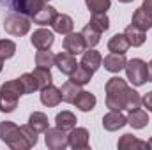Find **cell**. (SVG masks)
<instances>
[{
    "label": "cell",
    "instance_id": "22",
    "mask_svg": "<svg viewBox=\"0 0 152 150\" xmlns=\"http://www.w3.org/2000/svg\"><path fill=\"white\" fill-rule=\"evenodd\" d=\"M76 122H78V120H76V115L73 111H67V110L57 113V117H55V125H57L58 129L66 131V133H69L71 129H75Z\"/></svg>",
    "mask_w": 152,
    "mask_h": 150
},
{
    "label": "cell",
    "instance_id": "10",
    "mask_svg": "<svg viewBox=\"0 0 152 150\" xmlns=\"http://www.w3.org/2000/svg\"><path fill=\"white\" fill-rule=\"evenodd\" d=\"M55 66H57V69H58L62 74L69 76L76 67H78V62H76L75 55H71V53H67V51H60V53L55 55Z\"/></svg>",
    "mask_w": 152,
    "mask_h": 150
},
{
    "label": "cell",
    "instance_id": "9",
    "mask_svg": "<svg viewBox=\"0 0 152 150\" xmlns=\"http://www.w3.org/2000/svg\"><path fill=\"white\" fill-rule=\"evenodd\" d=\"M30 42H32V46L36 50H50L53 46V42H55V36L48 28H39L32 34Z\"/></svg>",
    "mask_w": 152,
    "mask_h": 150
},
{
    "label": "cell",
    "instance_id": "24",
    "mask_svg": "<svg viewBox=\"0 0 152 150\" xmlns=\"http://www.w3.org/2000/svg\"><path fill=\"white\" fill-rule=\"evenodd\" d=\"M129 48L131 46H129L127 37L124 34H115L113 37L108 41V51H112V53H122V55H126Z\"/></svg>",
    "mask_w": 152,
    "mask_h": 150
},
{
    "label": "cell",
    "instance_id": "1",
    "mask_svg": "<svg viewBox=\"0 0 152 150\" xmlns=\"http://www.w3.org/2000/svg\"><path fill=\"white\" fill-rule=\"evenodd\" d=\"M21 95H25V92H23V87L20 83V78L2 83V87H0V111L12 113L18 108V101Z\"/></svg>",
    "mask_w": 152,
    "mask_h": 150
},
{
    "label": "cell",
    "instance_id": "14",
    "mask_svg": "<svg viewBox=\"0 0 152 150\" xmlns=\"http://www.w3.org/2000/svg\"><path fill=\"white\" fill-rule=\"evenodd\" d=\"M80 64H83L85 67H88L92 73H96L101 66H103V55L97 51V50H94V48H87L83 53H81V62Z\"/></svg>",
    "mask_w": 152,
    "mask_h": 150
},
{
    "label": "cell",
    "instance_id": "41",
    "mask_svg": "<svg viewBox=\"0 0 152 150\" xmlns=\"http://www.w3.org/2000/svg\"><path fill=\"white\" fill-rule=\"evenodd\" d=\"M147 145H149V149H152V138L149 140V141H147Z\"/></svg>",
    "mask_w": 152,
    "mask_h": 150
},
{
    "label": "cell",
    "instance_id": "37",
    "mask_svg": "<svg viewBox=\"0 0 152 150\" xmlns=\"http://www.w3.org/2000/svg\"><path fill=\"white\" fill-rule=\"evenodd\" d=\"M142 104L147 108V111H152V90L147 92V94L142 97Z\"/></svg>",
    "mask_w": 152,
    "mask_h": 150
},
{
    "label": "cell",
    "instance_id": "19",
    "mask_svg": "<svg viewBox=\"0 0 152 150\" xmlns=\"http://www.w3.org/2000/svg\"><path fill=\"white\" fill-rule=\"evenodd\" d=\"M53 30L57 32V34H60V36H67V34H71L73 32V28H75V21H73V18L69 16V14H57V18H55V21H53Z\"/></svg>",
    "mask_w": 152,
    "mask_h": 150
},
{
    "label": "cell",
    "instance_id": "5",
    "mask_svg": "<svg viewBox=\"0 0 152 150\" xmlns=\"http://www.w3.org/2000/svg\"><path fill=\"white\" fill-rule=\"evenodd\" d=\"M44 143H46L48 149H51V150H64L69 147L66 131L58 129L57 125L55 127H48L44 131Z\"/></svg>",
    "mask_w": 152,
    "mask_h": 150
},
{
    "label": "cell",
    "instance_id": "34",
    "mask_svg": "<svg viewBox=\"0 0 152 150\" xmlns=\"http://www.w3.org/2000/svg\"><path fill=\"white\" fill-rule=\"evenodd\" d=\"M142 108V95L134 88H127V97H126V110H136Z\"/></svg>",
    "mask_w": 152,
    "mask_h": 150
},
{
    "label": "cell",
    "instance_id": "26",
    "mask_svg": "<svg viewBox=\"0 0 152 150\" xmlns=\"http://www.w3.org/2000/svg\"><path fill=\"white\" fill-rule=\"evenodd\" d=\"M32 76H34V79H36V83H37V90L46 88V87L51 85V81H53L51 71H50L48 67H36V69L32 71Z\"/></svg>",
    "mask_w": 152,
    "mask_h": 150
},
{
    "label": "cell",
    "instance_id": "11",
    "mask_svg": "<svg viewBox=\"0 0 152 150\" xmlns=\"http://www.w3.org/2000/svg\"><path fill=\"white\" fill-rule=\"evenodd\" d=\"M127 60H126V55L122 53H108L104 58H103V67L108 71V73H113V74H118L120 71H124Z\"/></svg>",
    "mask_w": 152,
    "mask_h": 150
},
{
    "label": "cell",
    "instance_id": "23",
    "mask_svg": "<svg viewBox=\"0 0 152 150\" xmlns=\"http://www.w3.org/2000/svg\"><path fill=\"white\" fill-rule=\"evenodd\" d=\"M92 74H94V73H92L88 67H85L83 64H78V67L69 74V79H71L73 83H76V85L83 87V85H87V83L92 79Z\"/></svg>",
    "mask_w": 152,
    "mask_h": 150
},
{
    "label": "cell",
    "instance_id": "36",
    "mask_svg": "<svg viewBox=\"0 0 152 150\" xmlns=\"http://www.w3.org/2000/svg\"><path fill=\"white\" fill-rule=\"evenodd\" d=\"M20 129H21V133H23V136H25V140L28 141V145H30V149L32 147H36L39 141V133L30 125V124H25V125H20Z\"/></svg>",
    "mask_w": 152,
    "mask_h": 150
},
{
    "label": "cell",
    "instance_id": "2",
    "mask_svg": "<svg viewBox=\"0 0 152 150\" xmlns=\"http://www.w3.org/2000/svg\"><path fill=\"white\" fill-rule=\"evenodd\" d=\"M0 141H4L9 149L12 150H28L30 145L25 140L21 129L11 122V120H4L0 122Z\"/></svg>",
    "mask_w": 152,
    "mask_h": 150
},
{
    "label": "cell",
    "instance_id": "30",
    "mask_svg": "<svg viewBox=\"0 0 152 150\" xmlns=\"http://www.w3.org/2000/svg\"><path fill=\"white\" fill-rule=\"evenodd\" d=\"M88 23H90L96 30H99L101 34L106 32V30L110 28V18H108L106 12H96V14H92Z\"/></svg>",
    "mask_w": 152,
    "mask_h": 150
},
{
    "label": "cell",
    "instance_id": "27",
    "mask_svg": "<svg viewBox=\"0 0 152 150\" xmlns=\"http://www.w3.org/2000/svg\"><path fill=\"white\" fill-rule=\"evenodd\" d=\"M81 36H83V39H85L87 48H96V46L99 44V41H101V32L96 30L90 23L85 25V27L81 28Z\"/></svg>",
    "mask_w": 152,
    "mask_h": 150
},
{
    "label": "cell",
    "instance_id": "17",
    "mask_svg": "<svg viewBox=\"0 0 152 150\" xmlns=\"http://www.w3.org/2000/svg\"><path fill=\"white\" fill-rule=\"evenodd\" d=\"M73 104H75L80 111L87 113V111H92V110L96 108L97 99H96V95H94V94H90V92H87V90H81V92L76 95V99H75V103H73Z\"/></svg>",
    "mask_w": 152,
    "mask_h": 150
},
{
    "label": "cell",
    "instance_id": "15",
    "mask_svg": "<svg viewBox=\"0 0 152 150\" xmlns=\"http://www.w3.org/2000/svg\"><path fill=\"white\" fill-rule=\"evenodd\" d=\"M57 14H58L57 9H55L53 5H48V4H46L37 14L32 18V21H34L36 25H39V27H50V25H53Z\"/></svg>",
    "mask_w": 152,
    "mask_h": 150
},
{
    "label": "cell",
    "instance_id": "28",
    "mask_svg": "<svg viewBox=\"0 0 152 150\" xmlns=\"http://www.w3.org/2000/svg\"><path fill=\"white\" fill-rule=\"evenodd\" d=\"M127 81L126 79H122L120 76H112L108 81H106V85H104V90H106V94H122V92H126L127 90Z\"/></svg>",
    "mask_w": 152,
    "mask_h": 150
},
{
    "label": "cell",
    "instance_id": "25",
    "mask_svg": "<svg viewBox=\"0 0 152 150\" xmlns=\"http://www.w3.org/2000/svg\"><path fill=\"white\" fill-rule=\"evenodd\" d=\"M81 92V87L80 85H76L73 83L71 79H67L62 87H60V94H62V101L64 103H69V104H73L76 99V95Z\"/></svg>",
    "mask_w": 152,
    "mask_h": 150
},
{
    "label": "cell",
    "instance_id": "35",
    "mask_svg": "<svg viewBox=\"0 0 152 150\" xmlns=\"http://www.w3.org/2000/svg\"><path fill=\"white\" fill-rule=\"evenodd\" d=\"M20 83H21V87H23L25 95H27V94H34V92L37 90V83H36L32 73H23V74L20 76Z\"/></svg>",
    "mask_w": 152,
    "mask_h": 150
},
{
    "label": "cell",
    "instance_id": "39",
    "mask_svg": "<svg viewBox=\"0 0 152 150\" xmlns=\"http://www.w3.org/2000/svg\"><path fill=\"white\" fill-rule=\"evenodd\" d=\"M149 81L152 83V60L149 62Z\"/></svg>",
    "mask_w": 152,
    "mask_h": 150
},
{
    "label": "cell",
    "instance_id": "3",
    "mask_svg": "<svg viewBox=\"0 0 152 150\" xmlns=\"http://www.w3.org/2000/svg\"><path fill=\"white\" fill-rule=\"evenodd\" d=\"M30 27H32V21L28 20V16L21 14V12H11L5 16L4 20V30L12 36V37H23L30 32Z\"/></svg>",
    "mask_w": 152,
    "mask_h": 150
},
{
    "label": "cell",
    "instance_id": "40",
    "mask_svg": "<svg viewBox=\"0 0 152 150\" xmlns=\"http://www.w3.org/2000/svg\"><path fill=\"white\" fill-rule=\"evenodd\" d=\"M2 69H4V60L0 58V73H2Z\"/></svg>",
    "mask_w": 152,
    "mask_h": 150
},
{
    "label": "cell",
    "instance_id": "42",
    "mask_svg": "<svg viewBox=\"0 0 152 150\" xmlns=\"http://www.w3.org/2000/svg\"><path fill=\"white\" fill-rule=\"evenodd\" d=\"M118 2H122V4H129V2H133V0H118Z\"/></svg>",
    "mask_w": 152,
    "mask_h": 150
},
{
    "label": "cell",
    "instance_id": "31",
    "mask_svg": "<svg viewBox=\"0 0 152 150\" xmlns=\"http://www.w3.org/2000/svg\"><path fill=\"white\" fill-rule=\"evenodd\" d=\"M36 66L51 69V66H55V55L50 50H37V53H36Z\"/></svg>",
    "mask_w": 152,
    "mask_h": 150
},
{
    "label": "cell",
    "instance_id": "29",
    "mask_svg": "<svg viewBox=\"0 0 152 150\" xmlns=\"http://www.w3.org/2000/svg\"><path fill=\"white\" fill-rule=\"evenodd\" d=\"M28 124L37 131L39 134L44 133L48 127H50V122H48V117L44 115L42 111H34L30 117H28Z\"/></svg>",
    "mask_w": 152,
    "mask_h": 150
},
{
    "label": "cell",
    "instance_id": "6",
    "mask_svg": "<svg viewBox=\"0 0 152 150\" xmlns=\"http://www.w3.org/2000/svg\"><path fill=\"white\" fill-rule=\"evenodd\" d=\"M67 143L73 150H85L90 147V134L85 127H75L67 134Z\"/></svg>",
    "mask_w": 152,
    "mask_h": 150
},
{
    "label": "cell",
    "instance_id": "8",
    "mask_svg": "<svg viewBox=\"0 0 152 150\" xmlns=\"http://www.w3.org/2000/svg\"><path fill=\"white\" fill-rule=\"evenodd\" d=\"M62 48H64V51H67V53H71V55H81L85 50H87V44H85V39L81 36V32L80 34H75V32H71V34H67L64 41H62Z\"/></svg>",
    "mask_w": 152,
    "mask_h": 150
},
{
    "label": "cell",
    "instance_id": "4",
    "mask_svg": "<svg viewBox=\"0 0 152 150\" xmlns=\"http://www.w3.org/2000/svg\"><path fill=\"white\" fill-rule=\"evenodd\" d=\"M124 71H126V76H127V81L133 87H142L149 81V64L142 58L127 60Z\"/></svg>",
    "mask_w": 152,
    "mask_h": 150
},
{
    "label": "cell",
    "instance_id": "18",
    "mask_svg": "<svg viewBox=\"0 0 152 150\" xmlns=\"http://www.w3.org/2000/svg\"><path fill=\"white\" fill-rule=\"evenodd\" d=\"M124 36L127 37L129 46H133V48H140V46H143V42H145V39H147L145 32H143L142 28L134 27L133 23L126 27V30H124Z\"/></svg>",
    "mask_w": 152,
    "mask_h": 150
},
{
    "label": "cell",
    "instance_id": "13",
    "mask_svg": "<svg viewBox=\"0 0 152 150\" xmlns=\"http://www.w3.org/2000/svg\"><path fill=\"white\" fill-rule=\"evenodd\" d=\"M39 99L41 103L46 106V108H55L62 103V94H60V88L53 87V85H48L46 88L41 90L39 94Z\"/></svg>",
    "mask_w": 152,
    "mask_h": 150
},
{
    "label": "cell",
    "instance_id": "21",
    "mask_svg": "<svg viewBox=\"0 0 152 150\" xmlns=\"http://www.w3.org/2000/svg\"><path fill=\"white\" fill-rule=\"evenodd\" d=\"M127 124L133 127V129H143L149 125V115L145 110L142 108H136V110H129L127 115Z\"/></svg>",
    "mask_w": 152,
    "mask_h": 150
},
{
    "label": "cell",
    "instance_id": "38",
    "mask_svg": "<svg viewBox=\"0 0 152 150\" xmlns=\"http://www.w3.org/2000/svg\"><path fill=\"white\" fill-rule=\"evenodd\" d=\"M142 7L149 12V14H152V0H143V4H142Z\"/></svg>",
    "mask_w": 152,
    "mask_h": 150
},
{
    "label": "cell",
    "instance_id": "32",
    "mask_svg": "<svg viewBox=\"0 0 152 150\" xmlns=\"http://www.w3.org/2000/svg\"><path fill=\"white\" fill-rule=\"evenodd\" d=\"M16 55V42L11 39H0V58L9 60Z\"/></svg>",
    "mask_w": 152,
    "mask_h": 150
},
{
    "label": "cell",
    "instance_id": "33",
    "mask_svg": "<svg viewBox=\"0 0 152 150\" xmlns=\"http://www.w3.org/2000/svg\"><path fill=\"white\" fill-rule=\"evenodd\" d=\"M87 9L90 14L96 12H108V9L112 7V0H85Z\"/></svg>",
    "mask_w": 152,
    "mask_h": 150
},
{
    "label": "cell",
    "instance_id": "12",
    "mask_svg": "<svg viewBox=\"0 0 152 150\" xmlns=\"http://www.w3.org/2000/svg\"><path fill=\"white\" fill-rule=\"evenodd\" d=\"M124 125H127V117L122 115L120 111L110 110V113H106V115L103 117V127H104L106 131H110V133L122 129Z\"/></svg>",
    "mask_w": 152,
    "mask_h": 150
},
{
    "label": "cell",
    "instance_id": "7",
    "mask_svg": "<svg viewBox=\"0 0 152 150\" xmlns=\"http://www.w3.org/2000/svg\"><path fill=\"white\" fill-rule=\"evenodd\" d=\"M46 4H48V0H14L12 9L16 12H21V14H25V16H28L32 20Z\"/></svg>",
    "mask_w": 152,
    "mask_h": 150
},
{
    "label": "cell",
    "instance_id": "20",
    "mask_svg": "<svg viewBox=\"0 0 152 150\" xmlns=\"http://www.w3.org/2000/svg\"><path fill=\"white\" fill-rule=\"evenodd\" d=\"M131 23L138 28H142L143 32H147L149 28H152V14H149L142 5L133 12V18H131Z\"/></svg>",
    "mask_w": 152,
    "mask_h": 150
},
{
    "label": "cell",
    "instance_id": "16",
    "mask_svg": "<svg viewBox=\"0 0 152 150\" xmlns=\"http://www.w3.org/2000/svg\"><path fill=\"white\" fill-rule=\"evenodd\" d=\"M117 147L118 150H142V149H149L147 141H142L138 140L134 134L127 133V134H122L120 140L117 141Z\"/></svg>",
    "mask_w": 152,
    "mask_h": 150
}]
</instances>
